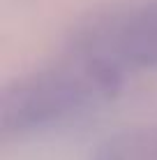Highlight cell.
<instances>
[{
    "mask_svg": "<svg viewBox=\"0 0 157 160\" xmlns=\"http://www.w3.org/2000/svg\"><path fill=\"white\" fill-rule=\"evenodd\" d=\"M125 79L93 56L67 49L60 63L5 88L0 102L2 132L23 137L67 125L116 98Z\"/></svg>",
    "mask_w": 157,
    "mask_h": 160,
    "instance_id": "6da1fadb",
    "label": "cell"
},
{
    "mask_svg": "<svg viewBox=\"0 0 157 160\" xmlns=\"http://www.w3.org/2000/svg\"><path fill=\"white\" fill-rule=\"evenodd\" d=\"M69 47L125 77L157 68V0L97 16L74 35Z\"/></svg>",
    "mask_w": 157,
    "mask_h": 160,
    "instance_id": "7a4b0ae2",
    "label": "cell"
},
{
    "mask_svg": "<svg viewBox=\"0 0 157 160\" xmlns=\"http://www.w3.org/2000/svg\"><path fill=\"white\" fill-rule=\"evenodd\" d=\"M93 160H157V128H129L106 137Z\"/></svg>",
    "mask_w": 157,
    "mask_h": 160,
    "instance_id": "3957f363",
    "label": "cell"
}]
</instances>
